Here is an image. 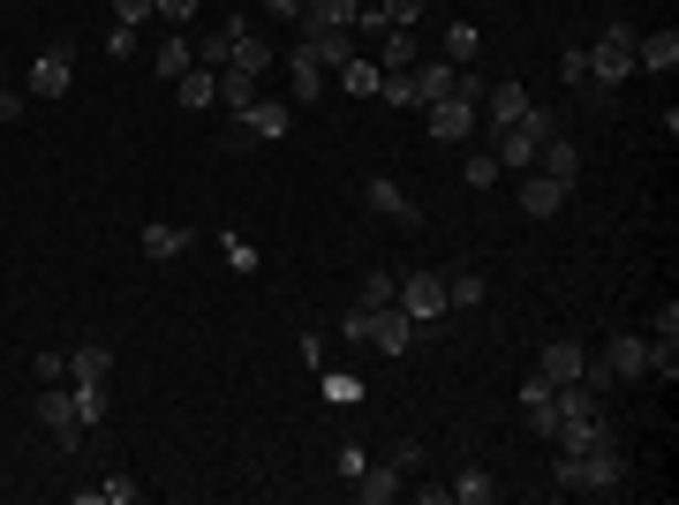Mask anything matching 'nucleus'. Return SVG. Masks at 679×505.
I'll return each instance as SVG.
<instances>
[{
  "label": "nucleus",
  "mask_w": 679,
  "mask_h": 505,
  "mask_svg": "<svg viewBox=\"0 0 679 505\" xmlns=\"http://www.w3.org/2000/svg\"><path fill=\"white\" fill-rule=\"evenodd\" d=\"M552 491H566V498H619L627 491L619 438H596L589 453H552Z\"/></svg>",
  "instance_id": "1"
},
{
  "label": "nucleus",
  "mask_w": 679,
  "mask_h": 505,
  "mask_svg": "<svg viewBox=\"0 0 679 505\" xmlns=\"http://www.w3.org/2000/svg\"><path fill=\"white\" fill-rule=\"evenodd\" d=\"M635 23H604V39L589 45V91H612L619 98V84L635 76Z\"/></svg>",
  "instance_id": "2"
},
{
  "label": "nucleus",
  "mask_w": 679,
  "mask_h": 505,
  "mask_svg": "<svg viewBox=\"0 0 679 505\" xmlns=\"http://www.w3.org/2000/svg\"><path fill=\"white\" fill-rule=\"evenodd\" d=\"M552 128H558V122H552V114H544V106H529L521 122L491 128V159H499V167H506V173H529V167H536V144H544Z\"/></svg>",
  "instance_id": "3"
},
{
  "label": "nucleus",
  "mask_w": 679,
  "mask_h": 505,
  "mask_svg": "<svg viewBox=\"0 0 679 505\" xmlns=\"http://www.w3.org/2000/svg\"><path fill=\"white\" fill-rule=\"evenodd\" d=\"M39 422L53 430V445H61V453H76V445L91 438L84 415H76V392H69V385H39Z\"/></svg>",
  "instance_id": "4"
},
{
  "label": "nucleus",
  "mask_w": 679,
  "mask_h": 505,
  "mask_svg": "<svg viewBox=\"0 0 679 505\" xmlns=\"http://www.w3.org/2000/svg\"><path fill=\"white\" fill-rule=\"evenodd\" d=\"M400 309L416 317V325H438V317H453V302H446V280L438 272H400Z\"/></svg>",
  "instance_id": "5"
},
{
  "label": "nucleus",
  "mask_w": 679,
  "mask_h": 505,
  "mask_svg": "<svg viewBox=\"0 0 679 505\" xmlns=\"http://www.w3.org/2000/svg\"><path fill=\"white\" fill-rule=\"evenodd\" d=\"M363 347H378V355H408L416 347V317L400 309V302H370V333Z\"/></svg>",
  "instance_id": "6"
},
{
  "label": "nucleus",
  "mask_w": 679,
  "mask_h": 505,
  "mask_svg": "<svg viewBox=\"0 0 679 505\" xmlns=\"http://www.w3.org/2000/svg\"><path fill=\"white\" fill-rule=\"evenodd\" d=\"M69 84H76V53H69V45H45L39 61H31V76H23L31 98H61Z\"/></svg>",
  "instance_id": "7"
},
{
  "label": "nucleus",
  "mask_w": 679,
  "mask_h": 505,
  "mask_svg": "<svg viewBox=\"0 0 679 505\" xmlns=\"http://www.w3.org/2000/svg\"><path fill=\"white\" fill-rule=\"evenodd\" d=\"M363 204L378 211V219H393V227H408V234L424 227V204H408V189H400V181H385V173L363 181Z\"/></svg>",
  "instance_id": "8"
},
{
  "label": "nucleus",
  "mask_w": 679,
  "mask_h": 505,
  "mask_svg": "<svg viewBox=\"0 0 679 505\" xmlns=\"http://www.w3.org/2000/svg\"><path fill=\"white\" fill-rule=\"evenodd\" d=\"M604 370H612V385H641L649 378V339L641 333H612L604 339Z\"/></svg>",
  "instance_id": "9"
},
{
  "label": "nucleus",
  "mask_w": 679,
  "mask_h": 505,
  "mask_svg": "<svg viewBox=\"0 0 679 505\" xmlns=\"http://www.w3.org/2000/svg\"><path fill=\"white\" fill-rule=\"evenodd\" d=\"M424 122H430V136H438V144H468L483 114H476L468 98H430V106H424Z\"/></svg>",
  "instance_id": "10"
},
{
  "label": "nucleus",
  "mask_w": 679,
  "mask_h": 505,
  "mask_svg": "<svg viewBox=\"0 0 679 505\" xmlns=\"http://www.w3.org/2000/svg\"><path fill=\"white\" fill-rule=\"evenodd\" d=\"M295 53L317 61V69H347L363 45H355V31H295Z\"/></svg>",
  "instance_id": "11"
},
{
  "label": "nucleus",
  "mask_w": 679,
  "mask_h": 505,
  "mask_svg": "<svg viewBox=\"0 0 679 505\" xmlns=\"http://www.w3.org/2000/svg\"><path fill=\"white\" fill-rule=\"evenodd\" d=\"M529 106H536V98H529V84H513V76H506V84L483 91V122H476V128H506V122H521Z\"/></svg>",
  "instance_id": "12"
},
{
  "label": "nucleus",
  "mask_w": 679,
  "mask_h": 505,
  "mask_svg": "<svg viewBox=\"0 0 679 505\" xmlns=\"http://www.w3.org/2000/svg\"><path fill=\"white\" fill-rule=\"evenodd\" d=\"M234 122H242V136H250V144H280V136H288V106H272V98H250ZM242 136H234V144H242Z\"/></svg>",
  "instance_id": "13"
},
{
  "label": "nucleus",
  "mask_w": 679,
  "mask_h": 505,
  "mask_svg": "<svg viewBox=\"0 0 679 505\" xmlns=\"http://www.w3.org/2000/svg\"><path fill=\"white\" fill-rule=\"evenodd\" d=\"M635 69H649V76H672V69H679V31H672V23L635 39Z\"/></svg>",
  "instance_id": "14"
},
{
  "label": "nucleus",
  "mask_w": 679,
  "mask_h": 505,
  "mask_svg": "<svg viewBox=\"0 0 679 505\" xmlns=\"http://www.w3.org/2000/svg\"><path fill=\"white\" fill-rule=\"evenodd\" d=\"M174 91H181V106H189V114H205V106H219V69L189 61V69L174 76Z\"/></svg>",
  "instance_id": "15"
},
{
  "label": "nucleus",
  "mask_w": 679,
  "mask_h": 505,
  "mask_svg": "<svg viewBox=\"0 0 679 505\" xmlns=\"http://www.w3.org/2000/svg\"><path fill=\"white\" fill-rule=\"evenodd\" d=\"M566 197H574V189H566V181H552V173L521 181V211H529V219H558V211H566Z\"/></svg>",
  "instance_id": "16"
},
{
  "label": "nucleus",
  "mask_w": 679,
  "mask_h": 505,
  "mask_svg": "<svg viewBox=\"0 0 679 505\" xmlns=\"http://www.w3.org/2000/svg\"><path fill=\"white\" fill-rule=\"evenodd\" d=\"M536 159H544V173H552V181H566V189H574V173H582V144H574V136H544V144H536Z\"/></svg>",
  "instance_id": "17"
},
{
  "label": "nucleus",
  "mask_w": 679,
  "mask_h": 505,
  "mask_svg": "<svg viewBox=\"0 0 679 505\" xmlns=\"http://www.w3.org/2000/svg\"><path fill=\"white\" fill-rule=\"evenodd\" d=\"M114 378V355H106V339H84L76 355H69V385H106Z\"/></svg>",
  "instance_id": "18"
},
{
  "label": "nucleus",
  "mask_w": 679,
  "mask_h": 505,
  "mask_svg": "<svg viewBox=\"0 0 679 505\" xmlns=\"http://www.w3.org/2000/svg\"><path fill=\"white\" fill-rule=\"evenodd\" d=\"M355 491H363V505H393L400 491H408V475H400L393 461H378V467H363V475H355Z\"/></svg>",
  "instance_id": "19"
},
{
  "label": "nucleus",
  "mask_w": 679,
  "mask_h": 505,
  "mask_svg": "<svg viewBox=\"0 0 679 505\" xmlns=\"http://www.w3.org/2000/svg\"><path fill=\"white\" fill-rule=\"evenodd\" d=\"M136 250L152 256V264H174V256L189 250V234H181V227H167V219H152V227L136 234Z\"/></svg>",
  "instance_id": "20"
},
{
  "label": "nucleus",
  "mask_w": 679,
  "mask_h": 505,
  "mask_svg": "<svg viewBox=\"0 0 679 505\" xmlns=\"http://www.w3.org/2000/svg\"><path fill=\"white\" fill-rule=\"evenodd\" d=\"M408 76H416V106H430V98H453V76H461V69H453V61H416Z\"/></svg>",
  "instance_id": "21"
},
{
  "label": "nucleus",
  "mask_w": 679,
  "mask_h": 505,
  "mask_svg": "<svg viewBox=\"0 0 679 505\" xmlns=\"http://www.w3.org/2000/svg\"><path fill=\"white\" fill-rule=\"evenodd\" d=\"M536 362H544V378H552V385H574V378H582V362H589V355H582L574 339H552V347H544Z\"/></svg>",
  "instance_id": "22"
},
{
  "label": "nucleus",
  "mask_w": 679,
  "mask_h": 505,
  "mask_svg": "<svg viewBox=\"0 0 679 505\" xmlns=\"http://www.w3.org/2000/svg\"><path fill=\"white\" fill-rule=\"evenodd\" d=\"M227 31H234V53H227V61L250 69V76H264V69H272V45L257 39V31H242V23H227Z\"/></svg>",
  "instance_id": "23"
},
{
  "label": "nucleus",
  "mask_w": 679,
  "mask_h": 505,
  "mask_svg": "<svg viewBox=\"0 0 679 505\" xmlns=\"http://www.w3.org/2000/svg\"><path fill=\"white\" fill-rule=\"evenodd\" d=\"M189 61H197V45L174 31V39H159V53H152V76H159V84H174V76H181Z\"/></svg>",
  "instance_id": "24"
},
{
  "label": "nucleus",
  "mask_w": 679,
  "mask_h": 505,
  "mask_svg": "<svg viewBox=\"0 0 679 505\" xmlns=\"http://www.w3.org/2000/svg\"><path fill=\"white\" fill-rule=\"evenodd\" d=\"M446 498H453V505H491V498H499V483H491L483 467H461V475L446 483Z\"/></svg>",
  "instance_id": "25"
},
{
  "label": "nucleus",
  "mask_w": 679,
  "mask_h": 505,
  "mask_svg": "<svg viewBox=\"0 0 679 505\" xmlns=\"http://www.w3.org/2000/svg\"><path fill=\"white\" fill-rule=\"evenodd\" d=\"M136 475H106V483H91V491H76V505H136Z\"/></svg>",
  "instance_id": "26"
},
{
  "label": "nucleus",
  "mask_w": 679,
  "mask_h": 505,
  "mask_svg": "<svg viewBox=\"0 0 679 505\" xmlns=\"http://www.w3.org/2000/svg\"><path fill=\"white\" fill-rule=\"evenodd\" d=\"M446 302H453V309H483V272H476V264L446 272Z\"/></svg>",
  "instance_id": "27"
},
{
  "label": "nucleus",
  "mask_w": 679,
  "mask_h": 505,
  "mask_svg": "<svg viewBox=\"0 0 679 505\" xmlns=\"http://www.w3.org/2000/svg\"><path fill=\"white\" fill-rule=\"evenodd\" d=\"M378 61H363V53H355V61H347V69H340V91H347V98H378Z\"/></svg>",
  "instance_id": "28"
},
{
  "label": "nucleus",
  "mask_w": 679,
  "mask_h": 505,
  "mask_svg": "<svg viewBox=\"0 0 679 505\" xmlns=\"http://www.w3.org/2000/svg\"><path fill=\"white\" fill-rule=\"evenodd\" d=\"M219 98H227V106L242 114V106L257 98V76H250V69H234V61H227V69H219Z\"/></svg>",
  "instance_id": "29"
},
{
  "label": "nucleus",
  "mask_w": 679,
  "mask_h": 505,
  "mask_svg": "<svg viewBox=\"0 0 679 505\" xmlns=\"http://www.w3.org/2000/svg\"><path fill=\"white\" fill-rule=\"evenodd\" d=\"M476 53H483V31H476V23H446V61L461 69V61H476Z\"/></svg>",
  "instance_id": "30"
},
{
  "label": "nucleus",
  "mask_w": 679,
  "mask_h": 505,
  "mask_svg": "<svg viewBox=\"0 0 679 505\" xmlns=\"http://www.w3.org/2000/svg\"><path fill=\"white\" fill-rule=\"evenodd\" d=\"M288 76H295V98H302V106H310V98H325V69H317V61L288 53Z\"/></svg>",
  "instance_id": "31"
},
{
  "label": "nucleus",
  "mask_w": 679,
  "mask_h": 505,
  "mask_svg": "<svg viewBox=\"0 0 679 505\" xmlns=\"http://www.w3.org/2000/svg\"><path fill=\"white\" fill-rule=\"evenodd\" d=\"M378 69H416V31H385Z\"/></svg>",
  "instance_id": "32"
},
{
  "label": "nucleus",
  "mask_w": 679,
  "mask_h": 505,
  "mask_svg": "<svg viewBox=\"0 0 679 505\" xmlns=\"http://www.w3.org/2000/svg\"><path fill=\"white\" fill-rule=\"evenodd\" d=\"M499 173H506V167H499L491 151H468V159H461V181H468V189H491Z\"/></svg>",
  "instance_id": "33"
},
{
  "label": "nucleus",
  "mask_w": 679,
  "mask_h": 505,
  "mask_svg": "<svg viewBox=\"0 0 679 505\" xmlns=\"http://www.w3.org/2000/svg\"><path fill=\"white\" fill-rule=\"evenodd\" d=\"M544 408H552V378L529 370V378H521V415H544Z\"/></svg>",
  "instance_id": "34"
},
{
  "label": "nucleus",
  "mask_w": 679,
  "mask_h": 505,
  "mask_svg": "<svg viewBox=\"0 0 679 505\" xmlns=\"http://www.w3.org/2000/svg\"><path fill=\"white\" fill-rule=\"evenodd\" d=\"M227 53H234V31H227V23H219V31H205L197 61H205V69H227Z\"/></svg>",
  "instance_id": "35"
},
{
  "label": "nucleus",
  "mask_w": 679,
  "mask_h": 505,
  "mask_svg": "<svg viewBox=\"0 0 679 505\" xmlns=\"http://www.w3.org/2000/svg\"><path fill=\"white\" fill-rule=\"evenodd\" d=\"M76 392V415H84V430L91 422H106V385H69Z\"/></svg>",
  "instance_id": "36"
},
{
  "label": "nucleus",
  "mask_w": 679,
  "mask_h": 505,
  "mask_svg": "<svg viewBox=\"0 0 679 505\" xmlns=\"http://www.w3.org/2000/svg\"><path fill=\"white\" fill-rule=\"evenodd\" d=\"M31 378H39V385H69V355H53V347L31 355Z\"/></svg>",
  "instance_id": "37"
},
{
  "label": "nucleus",
  "mask_w": 679,
  "mask_h": 505,
  "mask_svg": "<svg viewBox=\"0 0 679 505\" xmlns=\"http://www.w3.org/2000/svg\"><path fill=\"white\" fill-rule=\"evenodd\" d=\"M558 76H566L574 91L589 84V45H566V53H558Z\"/></svg>",
  "instance_id": "38"
},
{
  "label": "nucleus",
  "mask_w": 679,
  "mask_h": 505,
  "mask_svg": "<svg viewBox=\"0 0 679 505\" xmlns=\"http://www.w3.org/2000/svg\"><path fill=\"white\" fill-rule=\"evenodd\" d=\"M197 15V0H152V23H167V31H181Z\"/></svg>",
  "instance_id": "39"
},
{
  "label": "nucleus",
  "mask_w": 679,
  "mask_h": 505,
  "mask_svg": "<svg viewBox=\"0 0 679 505\" xmlns=\"http://www.w3.org/2000/svg\"><path fill=\"white\" fill-rule=\"evenodd\" d=\"M219 250H227V264H234V272H257V250L242 242V234H219Z\"/></svg>",
  "instance_id": "40"
},
{
  "label": "nucleus",
  "mask_w": 679,
  "mask_h": 505,
  "mask_svg": "<svg viewBox=\"0 0 679 505\" xmlns=\"http://www.w3.org/2000/svg\"><path fill=\"white\" fill-rule=\"evenodd\" d=\"M400 295V272H370V280H363V302H393Z\"/></svg>",
  "instance_id": "41"
},
{
  "label": "nucleus",
  "mask_w": 679,
  "mask_h": 505,
  "mask_svg": "<svg viewBox=\"0 0 679 505\" xmlns=\"http://www.w3.org/2000/svg\"><path fill=\"white\" fill-rule=\"evenodd\" d=\"M136 39H144L136 23H114V31H106V53H114V61H128V53H136Z\"/></svg>",
  "instance_id": "42"
},
{
  "label": "nucleus",
  "mask_w": 679,
  "mask_h": 505,
  "mask_svg": "<svg viewBox=\"0 0 679 505\" xmlns=\"http://www.w3.org/2000/svg\"><path fill=\"white\" fill-rule=\"evenodd\" d=\"M649 339H679V302H657V317H649Z\"/></svg>",
  "instance_id": "43"
},
{
  "label": "nucleus",
  "mask_w": 679,
  "mask_h": 505,
  "mask_svg": "<svg viewBox=\"0 0 679 505\" xmlns=\"http://www.w3.org/2000/svg\"><path fill=\"white\" fill-rule=\"evenodd\" d=\"M385 461L400 467V475H416V467H424V445H416V438H400V445H393V453H385Z\"/></svg>",
  "instance_id": "44"
},
{
  "label": "nucleus",
  "mask_w": 679,
  "mask_h": 505,
  "mask_svg": "<svg viewBox=\"0 0 679 505\" xmlns=\"http://www.w3.org/2000/svg\"><path fill=\"white\" fill-rule=\"evenodd\" d=\"M114 23H136V31H144V23H152V0H114Z\"/></svg>",
  "instance_id": "45"
},
{
  "label": "nucleus",
  "mask_w": 679,
  "mask_h": 505,
  "mask_svg": "<svg viewBox=\"0 0 679 505\" xmlns=\"http://www.w3.org/2000/svg\"><path fill=\"white\" fill-rule=\"evenodd\" d=\"M333 467H340V475H347V483H355V475H363V467H370V461H363V445H340V453H333Z\"/></svg>",
  "instance_id": "46"
},
{
  "label": "nucleus",
  "mask_w": 679,
  "mask_h": 505,
  "mask_svg": "<svg viewBox=\"0 0 679 505\" xmlns=\"http://www.w3.org/2000/svg\"><path fill=\"white\" fill-rule=\"evenodd\" d=\"M257 8H272V15H288V23L302 15V0H257Z\"/></svg>",
  "instance_id": "47"
},
{
  "label": "nucleus",
  "mask_w": 679,
  "mask_h": 505,
  "mask_svg": "<svg viewBox=\"0 0 679 505\" xmlns=\"http://www.w3.org/2000/svg\"><path fill=\"white\" fill-rule=\"evenodd\" d=\"M0 91H8V84H0Z\"/></svg>",
  "instance_id": "48"
}]
</instances>
